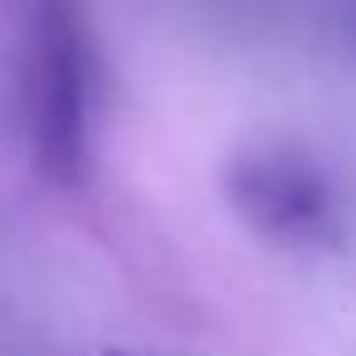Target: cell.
Returning a JSON list of instances; mask_svg holds the SVG:
<instances>
[{
  "instance_id": "obj_1",
  "label": "cell",
  "mask_w": 356,
  "mask_h": 356,
  "mask_svg": "<svg viewBox=\"0 0 356 356\" xmlns=\"http://www.w3.org/2000/svg\"><path fill=\"white\" fill-rule=\"evenodd\" d=\"M30 147L49 186L88 176V40L69 0H44L30 35Z\"/></svg>"
},
{
  "instance_id": "obj_2",
  "label": "cell",
  "mask_w": 356,
  "mask_h": 356,
  "mask_svg": "<svg viewBox=\"0 0 356 356\" xmlns=\"http://www.w3.org/2000/svg\"><path fill=\"white\" fill-rule=\"evenodd\" d=\"M225 191L234 215L273 244L288 249H322L341 234V210L332 195L327 171L298 147H249L229 161Z\"/></svg>"
},
{
  "instance_id": "obj_3",
  "label": "cell",
  "mask_w": 356,
  "mask_h": 356,
  "mask_svg": "<svg viewBox=\"0 0 356 356\" xmlns=\"http://www.w3.org/2000/svg\"><path fill=\"white\" fill-rule=\"evenodd\" d=\"M108 356H132V351H108Z\"/></svg>"
}]
</instances>
